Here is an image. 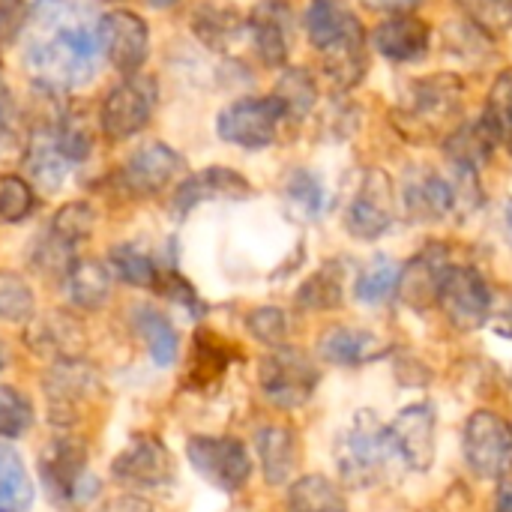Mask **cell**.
<instances>
[{
    "instance_id": "obj_1",
    "label": "cell",
    "mask_w": 512,
    "mask_h": 512,
    "mask_svg": "<svg viewBox=\"0 0 512 512\" xmlns=\"http://www.w3.org/2000/svg\"><path fill=\"white\" fill-rule=\"evenodd\" d=\"M24 63L48 87L69 90L96 78L102 45V18L81 0H36L30 12Z\"/></svg>"
},
{
    "instance_id": "obj_2",
    "label": "cell",
    "mask_w": 512,
    "mask_h": 512,
    "mask_svg": "<svg viewBox=\"0 0 512 512\" xmlns=\"http://www.w3.org/2000/svg\"><path fill=\"white\" fill-rule=\"evenodd\" d=\"M309 42L324 57V72L339 90H351L363 81L366 57V30L360 18L342 0H312L306 9Z\"/></svg>"
},
{
    "instance_id": "obj_3",
    "label": "cell",
    "mask_w": 512,
    "mask_h": 512,
    "mask_svg": "<svg viewBox=\"0 0 512 512\" xmlns=\"http://www.w3.org/2000/svg\"><path fill=\"white\" fill-rule=\"evenodd\" d=\"M462 99H465L462 78L453 72H438V75L417 78L390 117L411 144H426L435 141L438 132L462 114Z\"/></svg>"
},
{
    "instance_id": "obj_4",
    "label": "cell",
    "mask_w": 512,
    "mask_h": 512,
    "mask_svg": "<svg viewBox=\"0 0 512 512\" xmlns=\"http://www.w3.org/2000/svg\"><path fill=\"white\" fill-rule=\"evenodd\" d=\"M393 459L396 453L390 444V432L372 411H357L351 423L336 435L333 462H336L339 480L348 489L375 486Z\"/></svg>"
},
{
    "instance_id": "obj_5",
    "label": "cell",
    "mask_w": 512,
    "mask_h": 512,
    "mask_svg": "<svg viewBox=\"0 0 512 512\" xmlns=\"http://www.w3.org/2000/svg\"><path fill=\"white\" fill-rule=\"evenodd\" d=\"M39 477L54 504L81 507L96 498L99 480L87 474V444L81 438H57L39 456Z\"/></svg>"
},
{
    "instance_id": "obj_6",
    "label": "cell",
    "mask_w": 512,
    "mask_h": 512,
    "mask_svg": "<svg viewBox=\"0 0 512 512\" xmlns=\"http://www.w3.org/2000/svg\"><path fill=\"white\" fill-rule=\"evenodd\" d=\"M42 390H45L51 423L69 429L84 420L87 408L102 393V378L96 366L84 360H63V363H51V369L42 378Z\"/></svg>"
},
{
    "instance_id": "obj_7",
    "label": "cell",
    "mask_w": 512,
    "mask_h": 512,
    "mask_svg": "<svg viewBox=\"0 0 512 512\" xmlns=\"http://www.w3.org/2000/svg\"><path fill=\"white\" fill-rule=\"evenodd\" d=\"M321 372L315 369V363L291 348H273L261 366H258V384L267 396V402H273L276 408L294 411L303 408L315 390H318Z\"/></svg>"
},
{
    "instance_id": "obj_8",
    "label": "cell",
    "mask_w": 512,
    "mask_h": 512,
    "mask_svg": "<svg viewBox=\"0 0 512 512\" xmlns=\"http://www.w3.org/2000/svg\"><path fill=\"white\" fill-rule=\"evenodd\" d=\"M285 105L276 96L237 99L216 117V132L222 141L243 150H264L276 141L279 123L285 120Z\"/></svg>"
},
{
    "instance_id": "obj_9",
    "label": "cell",
    "mask_w": 512,
    "mask_h": 512,
    "mask_svg": "<svg viewBox=\"0 0 512 512\" xmlns=\"http://www.w3.org/2000/svg\"><path fill=\"white\" fill-rule=\"evenodd\" d=\"M468 468L480 480H504L512 471V423L495 411H477L462 435Z\"/></svg>"
},
{
    "instance_id": "obj_10",
    "label": "cell",
    "mask_w": 512,
    "mask_h": 512,
    "mask_svg": "<svg viewBox=\"0 0 512 512\" xmlns=\"http://www.w3.org/2000/svg\"><path fill=\"white\" fill-rule=\"evenodd\" d=\"M189 465L216 489L240 492L252 477V459L243 441L219 435H195L186 444Z\"/></svg>"
},
{
    "instance_id": "obj_11",
    "label": "cell",
    "mask_w": 512,
    "mask_h": 512,
    "mask_svg": "<svg viewBox=\"0 0 512 512\" xmlns=\"http://www.w3.org/2000/svg\"><path fill=\"white\" fill-rule=\"evenodd\" d=\"M435 303L444 309L453 327L459 330H477L489 321L492 312V288L474 267H447L441 273Z\"/></svg>"
},
{
    "instance_id": "obj_12",
    "label": "cell",
    "mask_w": 512,
    "mask_h": 512,
    "mask_svg": "<svg viewBox=\"0 0 512 512\" xmlns=\"http://www.w3.org/2000/svg\"><path fill=\"white\" fill-rule=\"evenodd\" d=\"M156 108V84L144 75H126L117 87L108 90L102 111H99V123L102 132L111 141H123L138 135Z\"/></svg>"
},
{
    "instance_id": "obj_13",
    "label": "cell",
    "mask_w": 512,
    "mask_h": 512,
    "mask_svg": "<svg viewBox=\"0 0 512 512\" xmlns=\"http://www.w3.org/2000/svg\"><path fill=\"white\" fill-rule=\"evenodd\" d=\"M435 408L426 402L408 405L396 414V420L387 426L390 432V444L399 462H405L411 471L426 474L435 465Z\"/></svg>"
},
{
    "instance_id": "obj_14",
    "label": "cell",
    "mask_w": 512,
    "mask_h": 512,
    "mask_svg": "<svg viewBox=\"0 0 512 512\" xmlns=\"http://www.w3.org/2000/svg\"><path fill=\"white\" fill-rule=\"evenodd\" d=\"M345 228L357 240H378L393 228V183L384 171H369L345 210Z\"/></svg>"
},
{
    "instance_id": "obj_15",
    "label": "cell",
    "mask_w": 512,
    "mask_h": 512,
    "mask_svg": "<svg viewBox=\"0 0 512 512\" xmlns=\"http://www.w3.org/2000/svg\"><path fill=\"white\" fill-rule=\"evenodd\" d=\"M183 165L186 162L174 147H168L162 141H150L126 159V165L120 171V183L138 198L159 195L165 186L174 183V177L183 171Z\"/></svg>"
},
{
    "instance_id": "obj_16",
    "label": "cell",
    "mask_w": 512,
    "mask_h": 512,
    "mask_svg": "<svg viewBox=\"0 0 512 512\" xmlns=\"http://www.w3.org/2000/svg\"><path fill=\"white\" fill-rule=\"evenodd\" d=\"M252 195V183L231 171V168H222V165H210L192 177H186L174 198H171V213L177 219H183L186 213H192L198 204H207V201H243Z\"/></svg>"
},
{
    "instance_id": "obj_17",
    "label": "cell",
    "mask_w": 512,
    "mask_h": 512,
    "mask_svg": "<svg viewBox=\"0 0 512 512\" xmlns=\"http://www.w3.org/2000/svg\"><path fill=\"white\" fill-rule=\"evenodd\" d=\"M24 342L36 357L51 360V363H63V360H81V354L87 348V333L72 315L48 312V315L27 321Z\"/></svg>"
},
{
    "instance_id": "obj_18",
    "label": "cell",
    "mask_w": 512,
    "mask_h": 512,
    "mask_svg": "<svg viewBox=\"0 0 512 512\" xmlns=\"http://www.w3.org/2000/svg\"><path fill=\"white\" fill-rule=\"evenodd\" d=\"M99 27H102V45H105L108 60L123 75H135L144 66L147 54H150V30H147V24L135 12L117 9V12L102 15Z\"/></svg>"
},
{
    "instance_id": "obj_19",
    "label": "cell",
    "mask_w": 512,
    "mask_h": 512,
    "mask_svg": "<svg viewBox=\"0 0 512 512\" xmlns=\"http://www.w3.org/2000/svg\"><path fill=\"white\" fill-rule=\"evenodd\" d=\"M111 474H114V480H120L126 486H162L171 480L174 465H171V453L165 450V444L159 438L135 435L126 444V450L114 456Z\"/></svg>"
},
{
    "instance_id": "obj_20",
    "label": "cell",
    "mask_w": 512,
    "mask_h": 512,
    "mask_svg": "<svg viewBox=\"0 0 512 512\" xmlns=\"http://www.w3.org/2000/svg\"><path fill=\"white\" fill-rule=\"evenodd\" d=\"M249 33L255 42V51L261 57L264 66L279 69L288 60V48H291V9L282 0H264L255 6V12L249 15Z\"/></svg>"
},
{
    "instance_id": "obj_21",
    "label": "cell",
    "mask_w": 512,
    "mask_h": 512,
    "mask_svg": "<svg viewBox=\"0 0 512 512\" xmlns=\"http://www.w3.org/2000/svg\"><path fill=\"white\" fill-rule=\"evenodd\" d=\"M375 48L393 60V63H411V60H420L426 57L429 51V42H432V30L423 18L417 15H408V12H399L393 18H387L375 36H372Z\"/></svg>"
},
{
    "instance_id": "obj_22",
    "label": "cell",
    "mask_w": 512,
    "mask_h": 512,
    "mask_svg": "<svg viewBox=\"0 0 512 512\" xmlns=\"http://www.w3.org/2000/svg\"><path fill=\"white\" fill-rule=\"evenodd\" d=\"M459 207V192L435 171H420L405 186V210L414 222H441Z\"/></svg>"
},
{
    "instance_id": "obj_23",
    "label": "cell",
    "mask_w": 512,
    "mask_h": 512,
    "mask_svg": "<svg viewBox=\"0 0 512 512\" xmlns=\"http://www.w3.org/2000/svg\"><path fill=\"white\" fill-rule=\"evenodd\" d=\"M387 342H381L375 333L360 330V327H330L318 339V354L321 360L333 366H366L375 363L387 354Z\"/></svg>"
},
{
    "instance_id": "obj_24",
    "label": "cell",
    "mask_w": 512,
    "mask_h": 512,
    "mask_svg": "<svg viewBox=\"0 0 512 512\" xmlns=\"http://www.w3.org/2000/svg\"><path fill=\"white\" fill-rule=\"evenodd\" d=\"M24 162H27V174L33 177V183L48 189V192H57L69 174V168H72V162L63 156V150L57 144V129L33 132Z\"/></svg>"
},
{
    "instance_id": "obj_25",
    "label": "cell",
    "mask_w": 512,
    "mask_h": 512,
    "mask_svg": "<svg viewBox=\"0 0 512 512\" xmlns=\"http://www.w3.org/2000/svg\"><path fill=\"white\" fill-rule=\"evenodd\" d=\"M111 282H114V273L108 264L93 261V258H75L72 267L66 270L69 303L78 309H99L111 297Z\"/></svg>"
},
{
    "instance_id": "obj_26",
    "label": "cell",
    "mask_w": 512,
    "mask_h": 512,
    "mask_svg": "<svg viewBox=\"0 0 512 512\" xmlns=\"http://www.w3.org/2000/svg\"><path fill=\"white\" fill-rule=\"evenodd\" d=\"M255 447L264 468V480L270 486L288 483L297 465V435L288 426H264L255 435Z\"/></svg>"
},
{
    "instance_id": "obj_27",
    "label": "cell",
    "mask_w": 512,
    "mask_h": 512,
    "mask_svg": "<svg viewBox=\"0 0 512 512\" xmlns=\"http://www.w3.org/2000/svg\"><path fill=\"white\" fill-rule=\"evenodd\" d=\"M132 324L135 333L144 339L150 357L156 366H174L177 354H180V336L174 330V324L153 306H135L132 309Z\"/></svg>"
},
{
    "instance_id": "obj_28",
    "label": "cell",
    "mask_w": 512,
    "mask_h": 512,
    "mask_svg": "<svg viewBox=\"0 0 512 512\" xmlns=\"http://www.w3.org/2000/svg\"><path fill=\"white\" fill-rule=\"evenodd\" d=\"M33 507V483L15 447L0 444V512H27Z\"/></svg>"
},
{
    "instance_id": "obj_29",
    "label": "cell",
    "mask_w": 512,
    "mask_h": 512,
    "mask_svg": "<svg viewBox=\"0 0 512 512\" xmlns=\"http://www.w3.org/2000/svg\"><path fill=\"white\" fill-rule=\"evenodd\" d=\"M192 27H195V36L207 45V48H228L243 30H249V24L243 21V15L231 6H201L192 18Z\"/></svg>"
},
{
    "instance_id": "obj_30",
    "label": "cell",
    "mask_w": 512,
    "mask_h": 512,
    "mask_svg": "<svg viewBox=\"0 0 512 512\" xmlns=\"http://www.w3.org/2000/svg\"><path fill=\"white\" fill-rule=\"evenodd\" d=\"M288 510L291 512H348L345 495L336 483L321 474H306L288 489Z\"/></svg>"
},
{
    "instance_id": "obj_31",
    "label": "cell",
    "mask_w": 512,
    "mask_h": 512,
    "mask_svg": "<svg viewBox=\"0 0 512 512\" xmlns=\"http://www.w3.org/2000/svg\"><path fill=\"white\" fill-rule=\"evenodd\" d=\"M498 138L489 132V126L480 120V123H471V126H462L456 129L450 138H447V156L456 168H465V171H477L489 156H492V144Z\"/></svg>"
},
{
    "instance_id": "obj_32",
    "label": "cell",
    "mask_w": 512,
    "mask_h": 512,
    "mask_svg": "<svg viewBox=\"0 0 512 512\" xmlns=\"http://www.w3.org/2000/svg\"><path fill=\"white\" fill-rule=\"evenodd\" d=\"M402 276H405V267L399 261H390L384 255H378L357 279L354 285V297L366 306H378L384 300H390L399 288H402Z\"/></svg>"
},
{
    "instance_id": "obj_33",
    "label": "cell",
    "mask_w": 512,
    "mask_h": 512,
    "mask_svg": "<svg viewBox=\"0 0 512 512\" xmlns=\"http://www.w3.org/2000/svg\"><path fill=\"white\" fill-rule=\"evenodd\" d=\"M231 363V351L228 342H222L213 333H195V348H192V369H189V381L192 387H210L216 384Z\"/></svg>"
},
{
    "instance_id": "obj_34",
    "label": "cell",
    "mask_w": 512,
    "mask_h": 512,
    "mask_svg": "<svg viewBox=\"0 0 512 512\" xmlns=\"http://www.w3.org/2000/svg\"><path fill=\"white\" fill-rule=\"evenodd\" d=\"M108 267H111V273L120 282H126L132 288H156L159 285V276H162V270L156 267V261L144 249H138L132 243L111 246Z\"/></svg>"
},
{
    "instance_id": "obj_35",
    "label": "cell",
    "mask_w": 512,
    "mask_h": 512,
    "mask_svg": "<svg viewBox=\"0 0 512 512\" xmlns=\"http://www.w3.org/2000/svg\"><path fill=\"white\" fill-rule=\"evenodd\" d=\"M342 300H345V276H342L339 264H324L297 291V303L303 309H315V312L339 309Z\"/></svg>"
},
{
    "instance_id": "obj_36",
    "label": "cell",
    "mask_w": 512,
    "mask_h": 512,
    "mask_svg": "<svg viewBox=\"0 0 512 512\" xmlns=\"http://www.w3.org/2000/svg\"><path fill=\"white\" fill-rule=\"evenodd\" d=\"M93 225H96V213L87 201H69L63 204L54 219H51V228H48V237L66 249H75L78 243H84L90 234H93Z\"/></svg>"
},
{
    "instance_id": "obj_37",
    "label": "cell",
    "mask_w": 512,
    "mask_h": 512,
    "mask_svg": "<svg viewBox=\"0 0 512 512\" xmlns=\"http://www.w3.org/2000/svg\"><path fill=\"white\" fill-rule=\"evenodd\" d=\"M33 312H36V297L30 282L12 270H0V321L27 324Z\"/></svg>"
},
{
    "instance_id": "obj_38",
    "label": "cell",
    "mask_w": 512,
    "mask_h": 512,
    "mask_svg": "<svg viewBox=\"0 0 512 512\" xmlns=\"http://www.w3.org/2000/svg\"><path fill=\"white\" fill-rule=\"evenodd\" d=\"M282 105H285V114L300 120L312 111V105L318 102V87L312 81V75L306 69H288L282 78H279V87L273 93Z\"/></svg>"
},
{
    "instance_id": "obj_39",
    "label": "cell",
    "mask_w": 512,
    "mask_h": 512,
    "mask_svg": "<svg viewBox=\"0 0 512 512\" xmlns=\"http://www.w3.org/2000/svg\"><path fill=\"white\" fill-rule=\"evenodd\" d=\"M285 195L291 201V207H297L306 219H318L327 207V192L318 174H312L309 168H294L288 174L285 183Z\"/></svg>"
},
{
    "instance_id": "obj_40",
    "label": "cell",
    "mask_w": 512,
    "mask_h": 512,
    "mask_svg": "<svg viewBox=\"0 0 512 512\" xmlns=\"http://www.w3.org/2000/svg\"><path fill=\"white\" fill-rule=\"evenodd\" d=\"M483 123L489 126V132L498 141H510L512 144V69H504L495 78V87L486 99Z\"/></svg>"
},
{
    "instance_id": "obj_41",
    "label": "cell",
    "mask_w": 512,
    "mask_h": 512,
    "mask_svg": "<svg viewBox=\"0 0 512 512\" xmlns=\"http://www.w3.org/2000/svg\"><path fill=\"white\" fill-rule=\"evenodd\" d=\"M33 426V405L30 399L9 387L0 384V438H18Z\"/></svg>"
},
{
    "instance_id": "obj_42",
    "label": "cell",
    "mask_w": 512,
    "mask_h": 512,
    "mask_svg": "<svg viewBox=\"0 0 512 512\" xmlns=\"http://www.w3.org/2000/svg\"><path fill=\"white\" fill-rule=\"evenodd\" d=\"M474 27L483 33H507L512 27V0H456Z\"/></svg>"
},
{
    "instance_id": "obj_43",
    "label": "cell",
    "mask_w": 512,
    "mask_h": 512,
    "mask_svg": "<svg viewBox=\"0 0 512 512\" xmlns=\"http://www.w3.org/2000/svg\"><path fill=\"white\" fill-rule=\"evenodd\" d=\"M36 195L27 180L15 174L0 177V222H21L33 213Z\"/></svg>"
},
{
    "instance_id": "obj_44",
    "label": "cell",
    "mask_w": 512,
    "mask_h": 512,
    "mask_svg": "<svg viewBox=\"0 0 512 512\" xmlns=\"http://www.w3.org/2000/svg\"><path fill=\"white\" fill-rule=\"evenodd\" d=\"M246 327L261 345L282 348L285 336H288V315L276 306H261V309H252L246 315Z\"/></svg>"
},
{
    "instance_id": "obj_45",
    "label": "cell",
    "mask_w": 512,
    "mask_h": 512,
    "mask_svg": "<svg viewBox=\"0 0 512 512\" xmlns=\"http://www.w3.org/2000/svg\"><path fill=\"white\" fill-rule=\"evenodd\" d=\"M57 144L63 150V156L75 165L84 162L93 150V132L87 129V123L81 117H66L63 126L57 129Z\"/></svg>"
},
{
    "instance_id": "obj_46",
    "label": "cell",
    "mask_w": 512,
    "mask_h": 512,
    "mask_svg": "<svg viewBox=\"0 0 512 512\" xmlns=\"http://www.w3.org/2000/svg\"><path fill=\"white\" fill-rule=\"evenodd\" d=\"M168 300H174V303H180V306H186L189 312H195V315H201L204 312V303L198 300V294H195V288L177 273V270H165L162 276H159V285H156Z\"/></svg>"
},
{
    "instance_id": "obj_47",
    "label": "cell",
    "mask_w": 512,
    "mask_h": 512,
    "mask_svg": "<svg viewBox=\"0 0 512 512\" xmlns=\"http://www.w3.org/2000/svg\"><path fill=\"white\" fill-rule=\"evenodd\" d=\"M27 27L24 0H0V48H9Z\"/></svg>"
},
{
    "instance_id": "obj_48",
    "label": "cell",
    "mask_w": 512,
    "mask_h": 512,
    "mask_svg": "<svg viewBox=\"0 0 512 512\" xmlns=\"http://www.w3.org/2000/svg\"><path fill=\"white\" fill-rule=\"evenodd\" d=\"M96 512H153V507H150V501H144L138 495H123V498L108 501L102 510Z\"/></svg>"
},
{
    "instance_id": "obj_49",
    "label": "cell",
    "mask_w": 512,
    "mask_h": 512,
    "mask_svg": "<svg viewBox=\"0 0 512 512\" xmlns=\"http://www.w3.org/2000/svg\"><path fill=\"white\" fill-rule=\"evenodd\" d=\"M15 120V102H12V93H9V84L0 72V129H9Z\"/></svg>"
},
{
    "instance_id": "obj_50",
    "label": "cell",
    "mask_w": 512,
    "mask_h": 512,
    "mask_svg": "<svg viewBox=\"0 0 512 512\" xmlns=\"http://www.w3.org/2000/svg\"><path fill=\"white\" fill-rule=\"evenodd\" d=\"M375 9H387V12H408L414 6H420L423 0H369Z\"/></svg>"
},
{
    "instance_id": "obj_51",
    "label": "cell",
    "mask_w": 512,
    "mask_h": 512,
    "mask_svg": "<svg viewBox=\"0 0 512 512\" xmlns=\"http://www.w3.org/2000/svg\"><path fill=\"white\" fill-rule=\"evenodd\" d=\"M495 512H512V483H507V486L498 492V504H495Z\"/></svg>"
},
{
    "instance_id": "obj_52",
    "label": "cell",
    "mask_w": 512,
    "mask_h": 512,
    "mask_svg": "<svg viewBox=\"0 0 512 512\" xmlns=\"http://www.w3.org/2000/svg\"><path fill=\"white\" fill-rule=\"evenodd\" d=\"M153 9H171V6H177L180 0H147Z\"/></svg>"
},
{
    "instance_id": "obj_53",
    "label": "cell",
    "mask_w": 512,
    "mask_h": 512,
    "mask_svg": "<svg viewBox=\"0 0 512 512\" xmlns=\"http://www.w3.org/2000/svg\"><path fill=\"white\" fill-rule=\"evenodd\" d=\"M6 363H9V354H6V348H3V345H0V369H3V366H6Z\"/></svg>"
},
{
    "instance_id": "obj_54",
    "label": "cell",
    "mask_w": 512,
    "mask_h": 512,
    "mask_svg": "<svg viewBox=\"0 0 512 512\" xmlns=\"http://www.w3.org/2000/svg\"><path fill=\"white\" fill-rule=\"evenodd\" d=\"M507 222H510V228H512V201H510V207H507Z\"/></svg>"
}]
</instances>
